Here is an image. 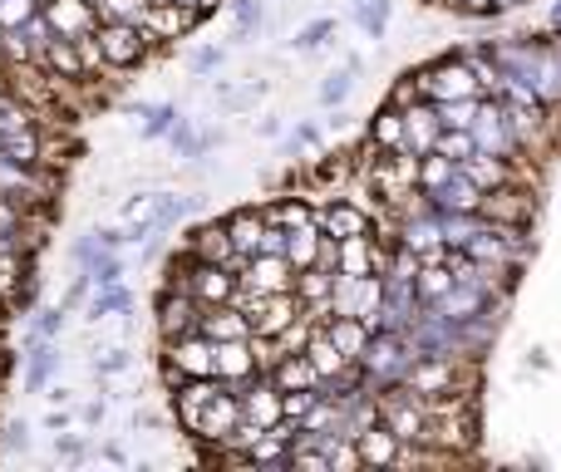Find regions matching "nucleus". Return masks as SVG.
<instances>
[{"instance_id": "1", "label": "nucleus", "mask_w": 561, "mask_h": 472, "mask_svg": "<svg viewBox=\"0 0 561 472\" xmlns=\"http://www.w3.org/2000/svg\"><path fill=\"white\" fill-rule=\"evenodd\" d=\"M163 365H168V384L173 389L183 384V379H207L213 375V339H207L203 330H187V335L168 339Z\"/></svg>"}, {"instance_id": "2", "label": "nucleus", "mask_w": 561, "mask_h": 472, "mask_svg": "<svg viewBox=\"0 0 561 472\" xmlns=\"http://www.w3.org/2000/svg\"><path fill=\"white\" fill-rule=\"evenodd\" d=\"M94 45H99V55H104V65H118V69L138 65V59L148 55V35L134 20H99Z\"/></svg>"}, {"instance_id": "3", "label": "nucleus", "mask_w": 561, "mask_h": 472, "mask_svg": "<svg viewBox=\"0 0 561 472\" xmlns=\"http://www.w3.org/2000/svg\"><path fill=\"white\" fill-rule=\"evenodd\" d=\"M252 375H256V345H252V335H247V339H213V379H217V384L242 394Z\"/></svg>"}, {"instance_id": "4", "label": "nucleus", "mask_w": 561, "mask_h": 472, "mask_svg": "<svg viewBox=\"0 0 561 472\" xmlns=\"http://www.w3.org/2000/svg\"><path fill=\"white\" fill-rule=\"evenodd\" d=\"M203 20V10H187V5H168V0H148L144 5V15L134 20L138 30L148 35V45L153 39H178V35H187V30Z\"/></svg>"}, {"instance_id": "5", "label": "nucleus", "mask_w": 561, "mask_h": 472, "mask_svg": "<svg viewBox=\"0 0 561 472\" xmlns=\"http://www.w3.org/2000/svg\"><path fill=\"white\" fill-rule=\"evenodd\" d=\"M39 15H45V25L65 39H79L99 25L94 0H39Z\"/></svg>"}, {"instance_id": "6", "label": "nucleus", "mask_w": 561, "mask_h": 472, "mask_svg": "<svg viewBox=\"0 0 561 472\" xmlns=\"http://www.w3.org/2000/svg\"><path fill=\"white\" fill-rule=\"evenodd\" d=\"M183 290L197 300V306H227L237 296V276L232 266H213V261H197L193 276L183 280Z\"/></svg>"}, {"instance_id": "7", "label": "nucleus", "mask_w": 561, "mask_h": 472, "mask_svg": "<svg viewBox=\"0 0 561 472\" xmlns=\"http://www.w3.org/2000/svg\"><path fill=\"white\" fill-rule=\"evenodd\" d=\"M242 424V399L232 394V389H217L213 399H207L203 408H197V418H193V434H203V438H217L222 444L232 428Z\"/></svg>"}, {"instance_id": "8", "label": "nucleus", "mask_w": 561, "mask_h": 472, "mask_svg": "<svg viewBox=\"0 0 561 472\" xmlns=\"http://www.w3.org/2000/svg\"><path fill=\"white\" fill-rule=\"evenodd\" d=\"M290 261L286 256H272V251H252L247 256V276H237V286H247V290H256V296H272V290H290Z\"/></svg>"}, {"instance_id": "9", "label": "nucleus", "mask_w": 561, "mask_h": 472, "mask_svg": "<svg viewBox=\"0 0 561 472\" xmlns=\"http://www.w3.org/2000/svg\"><path fill=\"white\" fill-rule=\"evenodd\" d=\"M197 315H203V306H197L183 286H168L163 296H158V335L163 339H178V335H187V330H197Z\"/></svg>"}, {"instance_id": "10", "label": "nucleus", "mask_w": 561, "mask_h": 472, "mask_svg": "<svg viewBox=\"0 0 561 472\" xmlns=\"http://www.w3.org/2000/svg\"><path fill=\"white\" fill-rule=\"evenodd\" d=\"M359 359H365L369 375H385V379L409 375V365H414V355L404 349V339H399V335H379V339H369V345L359 349Z\"/></svg>"}, {"instance_id": "11", "label": "nucleus", "mask_w": 561, "mask_h": 472, "mask_svg": "<svg viewBox=\"0 0 561 472\" xmlns=\"http://www.w3.org/2000/svg\"><path fill=\"white\" fill-rule=\"evenodd\" d=\"M197 330H203L207 339H247L252 335V325H247V315L227 300V306H203V315H197Z\"/></svg>"}, {"instance_id": "12", "label": "nucleus", "mask_w": 561, "mask_h": 472, "mask_svg": "<svg viewBox=\"0 0 561 472\" xmlns=\"http://www.w3.org/2000/svg\"><path fill=\"white\" fill-rule=\"evenodd\" d=\"M424 89L434 99H473L478 79H473V69L468 65H438L434 74H424Z\"/></svg>"}, {"instance_id": "13", "label": "nucleus", "mask_w": 561, "mask_h": 472, "mask_svg": "<svg viewBox=\"0 0 561 472\" xmlns=\"http://www.w3.org/2000/svg\"><path fill=\"white\" fill-rule=\"evenodd\" d=\"M35 59H39V65H45L55 79H84V59H79V45H75V39H65V35L49 39V45L39 49Z\"/></svg>"}, {"instance_id": "14", "label": "nucleus", "mask_w": 561, "mask_h": 472, "mask_svg": "<svg viewBox=\"0 0 561 472\" xmlns=\"http://www.w3.org/2000/svg\"><path fill=\"white\" fill-rule=\"evenodd\" d=\"M242 418L256 428H272L280 418V389L276 384H256V389H242Z\"/></svg>"}, {"instance_id": "15", "label": "nucleus", "mask_w": 561, "mask_h": 472, "mask_svg": "<svg viewBox=\"0 0 561 472\" xmlns=\"http://www.w3.org/2000/svg\"><path fill=\"white\" fill-rule=\"evenodd\" d=\"M193 256L197 261H213V266H237V251H232V241H227V227L222 222H213V227H197L193 232Z\"/></svg>"}, {"instance_id": "16", "label": "nucleus", "mask_w": 561, "mask_h": 472, "mask_svg": "<svg viewBox=\"0 0 561 472\" xmlns=\"http://www.w3.org/2000/svg\"><path fill=\"white\" fill-rule=\"evenodd\" d=\"M404 399H389L385 404V418H389V434L399 438V444H414V438H424V414H419L414 404H409V389H399Z\"/></svg>"}, {"instance_id": "17", "label": "nucleus", "mask_w": 561, "mask_h": 472, "mask_svg": "<svg viewBox=\"0 0 561 472\" xmlns=\"http://www.w3.org/2000/svg\"><path fill=\"white\" fill-rule=\"evenodd\" d=\"M473 143L478 148H493V153H507L513 148V138H507V128H503V108L497 104H478V114H473Z\"/></svg>"}, {"instance_id": "18", "label": "nucleus", "mask_w": 561, "mask_h": 472, "mask_svg": "<svg viewBox=\"0 0 561 472\" xmlns=\"http://www.w3.org/2000/svg\"><path fill=\"white\" fill-rule=\"evenodd\" d=\"M59 369V349L49 345V339H35L30 345V355H25V389L30 394H39V389L49 384V375Z\"/></svg>"}, {"instance_id": "19", "label": "nucleus", "mask_w": 561, "mask_h": 472, "mask_svg": "<svg viewBox=\"0 0 561 472\" xmlns=\"http://www.w3.org/2000/svg\"><path fill=\"white\" fill-rule=\"evenodd\" d=\"M227 241H232V251L237 256H252L256 246H262V232H266V217H256V212H237V217H227Z\"/></svg>"}, {"instance_id": "20", "label": "nucleus", "mask_w": 561, "mask_h": 472, "mask_svg": "<svg viewBox=\"0 0 561 472\" xmlns=\"http://www.w3.org/2000/svg\"><path fill=\"white\" fill-rule=\"evenodd\" d=\"M325 335H330V345H335L345 359H359V349L369 345V325L359 315H340L335 325L325 330Z\"/></svg>"}, {"instance_id": "21", "label": "nucleus", "mask_w": 561, "mask_h": 472, "mask_svg": "<svg viewBox=\"0 0 561 472\" xmlns=\"http://www.w3.org/2000/svg\"><path fill=\"white\" fill-rule=\"evenodd\" d=\"M434 197H438V207H444V212H478V203H483V197H478V187L468 183L458 168H454V177H448L444 187H434Z\"/></svg>"}, {"instance_id": "22", "label": "nucleus", "mask_w": 561, "mask_h": 472, "mask_svg": "<svg viewBox=\"0 0 561 472\" xmlns=\"http://www.w3.org/2000/svg\"><path fill=\"white\" fill-rule=\"evenodd\" d=\"M134 306V296H128V286L124 280H108V286H99L94 290V300H89V320H114V315H124V310Z\"/></svg>"}, {"instance_id": "23", "label": "nucleus", "mask_w": 561, "mask_h": 472, "mask_svg": "<svg viewBox=\"0 0 561 472\" xmlns=\"http://www.w3.org/2000/svg\"><path fill=\"white\" fill-rule=\"evenodd\" d=\"M320 232H325L330 241H345V237H359L365 232V212L359 207H330V212H320Z\"/></svg>"}, {"instance_id": "24", "label": "nucleus", "mask_w": 561, "mask_h": 472, "mask_svg": "<svg viewBox=\"0 0 561 472\" xmlns=\"http://www.w3.org/2000/svg\"><path fill=\"white\" fill-rule=\"evenodd\" d=\"M359 438V463H394L399 458V438L389 428H365Z\"/></svg>"}, {"instance_id": "25", "label": "nucleus", "mask_w": 561, "mask_h": 472, "mask_svg": "<svg viewBox=\"0 0 561 472\" xmlns=\"http://www.w3.org/2000/svg\"><path fill=\"white\" fill-rule=\"evenodd\" d=\"M316 256H320V232H316V227H290V232H286V261H290V266H316Z\"/></svg>"}, {"instance_id": "26", "label": "nucleus", "mask_w": 561, "mask_h": 472, "mask_svg": "<svg viewBox=\"0 0 561 472\" xmlns=\"http://www.w3.org/2000/svg\"><path fill=\"white\" fill-rule=\"evenodd\" d=\"M434 138H438V118L428 114V108L404 114V143L414 148V153H434Z\"/></svg>"}, {"instance_id": "27", "label": "nucleus", "mask_w": 561, "mask_h": 472, "mask_svg": "<svg viewBox=\"0 0 561 472\" xmlns=\"http://www.w3.org/2000/svg\"><path fill=\"white\" fill-rule=\"evenodd\" d=\"M272 384L276 389H316L320 384V375H316V365H310V359H280V365L272 369Z\"/></svg>"}, {"instance_id": "28", "label": "nucleus", "mask_w": 561, "mask_h": 472, "mask_svg": "<svg viewBox=\"0 0 561 472\" xmlns=\"http://www.w3.org/2000/svg\"><path fill=\"white\" fill-rule=\"evenodd\" d=\"M306 359L316 365V375H320V379H325V375H340V369H345V355H340V349L330 345V335H316V339H310Z\"/></svg>"}, {"instance_id": "29", "label": "nucleus", "mask_w": 561, "mask_h": 472, "mask_svg": "<svg viewBox=\"0 0 561 472\" xmlns=\"http://www.w3.org/2000/svg\"><path fill=\"white\" fill-rule=\"evenodd\" d=\"M365 266H369V241H365V232L340 241V276H365Z\"/></svg>"}, {"instance_id": "30", "label": "nucleus", "mask_w": 561, "mask_h": 472, "mask_svg": "<svg viewBox=\"0 0 561 472\" xmlns=\"http://www.w3.org/2000/svg\"><path fill=\"white\" fill-rule=\"evenodd\" d=\"M434 153H444V158H454V163H463V158L478 153V143H473V134H468V128H448V134L434 138Z\"/></svg>"}, {"instance_id": "31", "label": "nucleus", "mask_w": 561, "mask_h": 472, "mask_svg": "<svg viewBox=\"0 0 561 472\" xmlns=\"http://www.w3.org/2000/svg\"><path fill=\"white\" fill-rule=\"evenodd\" d=\"M454 168H458L454 158H444V153H428V158H424V168H414V177L428 187V193H434V187H444L448 177H454Z\"/></svg>"}, {"instance_id": "32", "label": "nucleus", "mask_w": 561, "mask_h": 472, "mask_svg": "<svg viewBox=\"0 0 561 472\" xmlns=\"http://www.w3.org/2000/svg\"><path fill=\"white\" fill-rule=\"evenodd\" d=\"M448 286H454V270H438V266H428V270H414V290L424 300H438V296H448Z\"/></svg>"}, {"instance_id": "33", "label": "nucleus", "mask_w": 561, "mask_h": 472, "mask_svg": "<svg viewBox=\"0 0 561 472\" xmlns=\"http://www.w3.org/2000/svg\"><path fill=\"white\" fill-rule=\"evenodd\" d=\"M375 143H385V148H409L404 143V114H379L375 118Z\"/></svg>"}, {"instance_id": "34", "label": "nucleus", "mask_w": 561, "mask_h": 472, "mask_svg": "<svg viewBox=\"0 0 561 472\" xmlns=\"http://www.w3.org/2000/svg\"><path fill=\"white\" fill-rule=\"evenodd\" d=\"M232 20H237V39H252L262 25V0H232Z\"/></svg>"}, {"instance_id": "35", "label": "nucleus", "mask_w": 561, "mask_h": 472, "mask_svg": "<svg viewBox=\"0 0 561 472\" xmlns=\"http://www.w3.org/2000/svg\"><path fill=\"white\" fill-rule=\"evenodd\" d=\"M473 114H478V104L473 99H444V108H438V124L444 128H473Z\"/></svg>"}, {"instance_id": "36", "label": "nucleus", "mask_w": 561, "mask_h": 472, "mask_svg": "<svg viewBox=\"0 0 561 472\" xmlns=\"http://www.w3.org/2000/svg\"><path fill=\"white\" fill-rule=\"evenodd\" d=\"M458 173H463L473 187H488V183H497V177H503V168H497V163H483V158L473 153V158H463V163H458Z\"/></svg>"}, {"instance_id": "37", "label": "nucleus", "mask_w": 561, "mask_h": 472, "mask_svg": "<svg viewBox=\"0 0 561 472\" xmlns=\"http://www.w3.org/2000/svg\"><path fill=\"white\" fill-rule=\"evenodd\" d=\"M138 114L148 118V124H144V134H148V138H163L168 128L178 124V108H173V104H153V108H138Z\"/></svg>"}, {"instance_id": "38", "label": "nucleus", "mask_w": 561, "mask_h": 472, "mask_svg": "<svg viewBox=\"0 0 561 472\" xmlns=\"http://www.w3.org/2000/svg\"><path fill=\"white\" fill-rule=\"evenodd\" d=\"M39 10V0H0V30H20Z\"/></svg>"}, {"instance_id": "39", "label": "nucleus", "mask_w": 561, "mask_h": 472, "mask_svg": "<svg viewBox=\"0 0 561 472\" xmlns=\"http://www.w3.org/2000/svg\"><path fill=\"white\" fill-rule=\"evenodd\" d=\"M134 365V355H128L124 345H114V349H104V355L94 359V375H104V379H114V375H124V369Z\"/></svg>"}, {"instance_id": "40", "label": "nucleus", "mask_w": 561, "mask_h": 472, "mask_svg": "<svg viewBox=\"0 0 561 472\" xmlns=\"http://www.w3.org/2000/svg\"><path fill=\"white\" fill-rule=\"evenodd\" d=\"M148 0H99V20H138Z\"/></svg>"}, {"instance_id": "41", "label": "nucleus", "mask_w": 561, "mask_h": 472, "mask_svg": "<svg viewBox=\"0 0 561 472\" xmlns=\"http://www.w3.org/2000/svg\"><path fill=\"white\" fill-rule=\"evenodd\" d=\"M434 241H444V232H438L434 222H409V232H404V246L409 251H428Z\"/></svg>"}, {"instance_id": "42", "label": "nucleus", "mask_w": 561, "mask_h": 472, "mask_svg": "<svg viewBox=\"0 0 561 472\" xmlns=\"http://www.w3.org/2000/svg\"><path fill=\"white\" fill-rule=\"evenodd\" d=\"M59 325H65V310H59V306L39 310L35 330H30V345H35V339H55V335H59Z\"/></svg>"}, {"instance_id": "43", "label": "nucleus", "mask_w": 561, "mask_h": 472, "mask_svg": "<svg viewBox=\"0 0 561 472\" xmlns=\"http://www.w3.org/2000/svg\"><path fill=\"white\" fill-rule=\"evenodd\" d=\"M266 222H276V227H286V232H290V227H306L310 212H306V207H296V203H286V207H276V212H266Z\"/></svg>"}, {"instance_id": "44", "label": "nucleus", "mask_w": 561, "mask_h": 472, "mask_svg": "<svg viewBox=\"0 0 561 472\" xmlns=\"http://www.w3.org/2000/svg\"><path fill=\"white\" fill-rule=\"evenodd\" d=\"M345 94H350V74H330L325 84H320V104H340Z\"/></svg>"}, {"instance_id": "45", "label": "nucleus", "mask_w": 561, "mask_h": 472, "mask_svg": "<svg viewBox=\"0 0 561 472\" xmlns=\"http://www.w3.org/2000/svg\"><path fill=\"white\" fill-rule=\"evenodd\" d=\"M5 232H20V203L0 193V237H5Z\"/></svg>"}, {"instance_id": "46", "label": "nucleus", "mask_w": 561, "mask_h": 472, "mask_svg": "<svg viewBox=\"0 0 561 472\" xmlns=\"http://www.w3.org/2000/svg\"><path fill=\"white\" fill-rule=\"evenodd\" d=\"M330 30H335V25H330V20H316V25H306V30H300V35H296V45H300V49H316L320 39L330 35Z\"/></svg>"}, {"instance_id": "47", "label": "nucleus", "mask_w": 561, "mask_h": 472, "mask_svg": "<svg viewBox=\"0 0 561 472\" xmlns=\"http://www.w3.org/2000/svg\"><path fill=\"white\" fill-rule=\"evenodd\" d=\"M217 65H222V49H197V55H193V69H197V74H213Z\"/></svg>"}, {"instance_id": "48", "label": "nucleus", "mask_w": 561, "mask_h": 472, "mask_svg": "<svg viewBox=\"0 0 561 472\" xmlns=\"http://www.w3.org/2000/svg\"><path fill=\"white\" fill-rule=\"evenodd\" d=\"M55 448H59L65 458H84V438H75V434H59Z\"/></svg>"}, {"instance_id": "49", "label": "nucleus", "mask_w": 561, "mask_h": 472, "mask_svg": "<svg viewBox=\"0 0 561 472\" xmlns=\"http://www.w3.org/2000/svg\"><path fill=\"white\" fill-rule=\"evenodd\" d=\"M25 444H30V428H25V424H10V428H5V448H15V453H20Z\"/></svg>"}, {"instance_id": "50", "label": "nucleus", "mask_w": 561, "mask_h": 472, "mask_svg": "<svg viewBox=\"0 0 561 472\" xmlns=\"http://www.w3.org/2000/svg\"><path fill=\"white\" fill-rule=\"evenodd\" d=\"M168 5H187V10H203V15H207V10H213L217 0H168Z\"/></svg>"}, {"instance_id": "51", "label": "nucleus", "mask_w": 561, "mask_h": 472, "mask_svg": "<svg viewBox=\"0 0 561 472\" xmlns=\"http://www.w3.org/2000/svg\"><path fill=\"white\" fill-rule=\"evenodd\" d=\"M468 10H488V5H497V0H463Z\"/></svg>"}, {"instance_id": "52", "label": "nucleus", "mask_w": 561, "mask_h": 472, "mask_svg": "<svg viewBox=\"0 0 561 472\" xmlns=\"http://www.w3.org/2000/svg\"><path fill=\"white\" fill-rule=\"evenodd\" d=\"M497 5H513V0H497Z\"/></svg>"}]
</instances>
